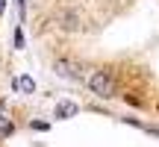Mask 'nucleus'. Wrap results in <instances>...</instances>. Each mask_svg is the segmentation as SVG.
Here are the masks:
<instances>
[{"instance_id": "nucleus-7", "label": "nucleus", "mask_w": 159, "mask_h": 147, "mask_svg": "<svg viewBox=\"0 0 159 147\" xmlns=\"http://www.w3.org/2000/svg\"><path fill=\"white\" fill-rule=\"evenodd\" d=\"M33 130H39V132H44V130H47V124H44V121H33Z\"/></svg>"}, {"instance_id": "nucleus-6", "label": "nucleus", "mask_w": 159, "mask_h": 147, "mask_svg": "<svg viewBox=\"0 0 159 147\" xmlns=\"http://www.w3.org/2000/svg\"><path fill=\"white\" fill-rule=\"evenodd\" d=\"M15 47H24V33L21 29H15Z\"/></svg>"}, {"instance_id": "nucleus-1", "label": "nucleus", "mask_w": 159, "mask_h": 147, "mask_svg": "<svg viewBox=\"0 0 159 147\" xmlns=\"http://www.w3.org/2000/svg\"><path fill=\"white\" fill-rule=\"evenodd\" d=\"M89 88L94 91L97 97H103V100H109V97H115V77L109 71H94L89 77Z\"/></svg>"}, {"instance_id": "nucleus-5", "label": "nucleus", "mask_w": 159, "mask_h": 147, "mask_svg": "<svg viewBox=\"0 0 159 147\" xmlns=\"http://www.w3.org/2000/svg\"><path fill=\"white\" fill-rule=\"evenodd\" d=\"M15 91H21V94H35V79L33 77H15Z\"/></svg>"}, {"instance_id": "nucleus-3", "label": "nucleus", "mask_w": 159, "mask_h": 147, "mask_svg": "<svg viewBox=\"0 0 159 147\" xmlns=\"http://www.w3.org/2000/svg\"><path fill=\"white\" fill-rule=\"evenodd\" d=\"M77 112H80V106H77V103H71V100H59V103H56V118H59V121L74 118Z\"/></svg>"}, {"instance_id": "nucleus-4", "label": "nucleus", "mask_w": 159, "mask_h": 147, "mask_svg": "<svg viewBox=\"0 0 159 147\" xmlns=\"http://www.w3.org/2000/svg\"><path fill=\"white\" fill-rule=\"evenodd\" d=\"M15 132V124L6 118V100H0V138H9Z\"/></svg>"}, {"instance_id": "nucleus-2", "label": "nucleus", "mask_w": 159, "mask_h": 147, "mask_svg": "<svg viewBox=\"0 0 159 147\" xmlns=\"http://www.w3.org/2000/svg\"><path fill=\"white\" fill-rule=\"evenodd\" d=\"M53 71L59 74V77H65V79H80V65L74 62H68V59H56V65H53Z\"/></svg>"}, {"instance_id": "nucleus-8", "label": "nucleus", "mask_w": 159, "mask_h": 147, "mask_svg": "<svg viewBox=\"0 0 159 147\" xmlns=\"http://www.w3.org/2000/svg\"><path fill=\"white\" fill-rule=\"evenodd\" d=\"M3 9H6V0H0V15H3Z\"/></svg>"}]
</instances>
